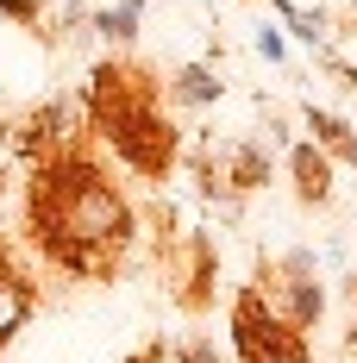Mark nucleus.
I'll return each mask as SVG.
<instances>
[{
    "mask_svg": "<svg viewBox=\"0 0 357 363\" xmlns=\"http://www.w3.org/2000/svg\"><path fill=\"white\" fill-rule=\"evenodd\" d=\"M351 301H357V282H351Z\"/></svg>",
    "mask_w": 357,
    "mask_h": 363,
    "instance_id": "obj_11",
    "label": "nucleus"
},
{
    "mask_svg": "<svg viewBox=\"0 0 357 363\" xmlns=\"http://www.w3.org/2000/svg\"><path fill=\"white\" fill-rule=\"evenodd\" d=\"M26 320V282L0 263V338H13V326Z\"/></svg>",
    "mask_w": 357,
    "mask_h": 363,
    "instance_id": "obj_4",
    "label": "nucleus"
},
{
    "mask_svg": "<svg viewBox=\"0 0 357 363\" xmlns=\"http://www.w3.org/2000/svg\"><path fill=\"white\" fill-rule=\"evenodd\" d=\"M238 351H245V363H314L307 345H301V332L288 320H276L257 294L238 301Z\"/></svg>",
    "mask_w": 357,
    "mask_h": 363,
    "instance_id": "obj_3",
    "label": "nucleus"
},
{
    "mask_svg": "<svg viewBox=\"0 0 357 363\" xmlns=\"http://www.w3.org/2000/svg\"><path fill=\"white\" fill-rule=\"evenodd\" d=\"M101 119H107L113 150H119L132 169H144V176H163V169H170L176 138H170V125L150 113V101H113V107H101Z\"/></svg>",
    "mask_w": 357,
    "mask_h": 363,
    "instance_id": "obj_2",
    "label": "nucleus"
},
{
    "mask_svg": "<svg viewBox=\"0 0 357 363\" xmlns=\"http://www.w3.org/2000/svg\"><path fill=\"white\" fill-rule=\"evenodd\" d=\"M270 176V163H263V150H238V157H232V188H257V182Z\"/></svg>",
    "mask_w": 357,
    "mask_h": 363,
    "instance_id": "obj_7",
    "label": "nucleus"
},
{
    "mask_svg": "<svg viewBox=\"0 0 357 363\" xmlns=\"http://www.w3.org/2000/svg\"><path fill=\"white\" fill-rule=\"evenodd\" d=\"M176 94L182 101H219V82H214V69H182L176 75Z\"/></svg>",
    "mask_w": 357,
    "mask_h": 363,
    "instance_id": "obj_6",
    "label": "nucleus"
},
{
    "mask_svg": "<svg viewBox=\"0 0 357 363\" xmlns=\"http://www.w3.org/2000/svg\"><path fill=\"white\" fill-rule=\"evenodd\" d=\"M132 26H138V13H132V6H113V13H101V32H107V38H132Z\"/></svg>",
    "mask_w": 357,
    "mask_h": 363,
    "instance_id": "obj_10",
    "label": "nucleus"
},
{
    "mask_svg": "<svg viewBox=\"0 0 357 363\" xmlns=\"http://www.w3.org/2000/svg\"><path fill=\"white\" fill-rule=\"evenodd\" d=\"M351 163H357V145H351Z\"/></svg>",
    "mask_w": 357,
    "mask_h": 363,
    "instance_id": "obj_12",
    "label": "nucleus"
},
{
    "mask_svg": "<svg viewBox=\"0 0 357 363\" xmlns=\"http://www.w3.org/2000/svg\"><path fill=\"white\" fill-rule=\"evenodd\" d=\"M307 132H314L320 145H339V150H351V125H345V119H332V113H307Z\"/></svg>",
    "mask_w": 357,
    "mask_h": 363,
    "instance_id": "obj_8",
    "label": "nucleus"
},
{
    "mask_svg": "<svg viewBox=\"0 0 357 363\" xmlns=\"http://www.w3.org/2000/svg\"><path fill=\"white\" fill-rule=\"evenodd\" d=\"M282 13H288V26H295V38H307V44H320V38H326L320 13H295V6H282Z\"/></svg>",
    "mask_w": 357,
    "mask_h": 363,
    "instance_id": "obj_9",
    "label": "nucleus"
},
{
    "mask_svg": "<svg viewBox=\"0 0 357 363\" xmlns=\"http://www.w3.org/2000/svg\"><path fill=\"white\" fill-rule=\"evenodd\" d=\"M295 176H301V194H307V201H326V188H332V169H326L320 150H295Z\"/></svg>",
    "mask_w": 357,
    "mask_h": 363,
    "instance_id": "obj_5",
    "label": "nucleus"
},
{
    "mask_svg": "<svg viewBox=\"0 0 357 363\" xmlns=\"http://www.w3.org/2000/svg\"><path fill=\"white\" fill-rule=\"evenodd\" d=\"M38 232L70 269H94V245L126 238V207L94 169L70 163V169H50L38 188Z\"/></svg>",
    "mask_w": 357,
    "mask_h": 363,
    "instance_id": "obj_1",
    "label": "nucleus"
}]
</instances>
